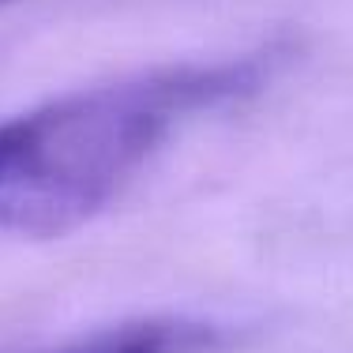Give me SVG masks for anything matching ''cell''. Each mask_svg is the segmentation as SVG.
<instances>
[{"label":"cell","mask_w":353,"mask_h":353,"mask_svg":"<svg viewBox=\"0 0 353 353\" xmlns=\"http://www.w3.org/2000/svg\"><path fill=\"white\" fill-rule=\"evenodd\" d=\"M279 49L184 61L0 121V233L61 237L105 211L188 121L256 94Z\"/></svg>","instance_id":"6da1fadb"},{"label":"cell","mask_w":353,"mask_h":353,"mask_svg":"<svg viewBox=\"0 0 353 353\" xmlns=\"http://www.w3.org/2000/svg\"><path fill=\"white\" fill-rule=\"evenodd\" d=\"M211 346V331L188 319H139L113 331H102L87 342L53 350V353H203Z\"/></svg>","instance_id":"7a4b0ae2"}]
</instances>
